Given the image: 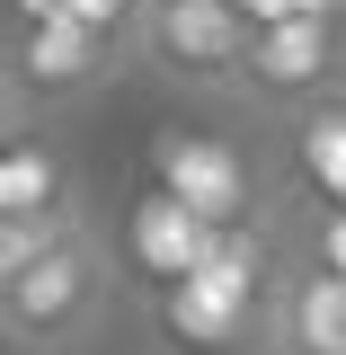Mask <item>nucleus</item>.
<instances>
[{
  "mask_svg": "<svg viewBox=\"0 0 346 355\" xmlns=\"http://www.w3.org/2000/svg\"><path fill=\"white\" fill-rule=\"evenodd\" d=\"M258 355H293V347H275V338H266V347H258Z\"/></svg>",
  "mask_w": 346,
  "mask_h": 355,
  "instance_id": "9",
  "label": "nucleus"
},
{
  "mask_svg": "<svg viewBox=\"0 0 346 355\" xmlns=\"http://www.w3.org/2000/svg\"><path fill=\"white\" fill-rule=\"evenodd\" d=\"M107 311H116V258H107V240L71 222L53 249H44L9 293H0V338L27 355H80L98 329H107Z\"/></svg>",
  "mask_w": 346,
  "mask_h": 355,
  "instance_id": "1",
  "label": "nucleus"
},
{
  "mask_svg": "<svg viewBox=\"0 0 346 355\" xmlns=\"http://www.w3.org/2000/svg\"><path fill=\"white\" fill-rule=\"evenodd\" d=\"M18 116H27V89H18L9 53H0V133H18Z\"/></svg>",
  "mask_w": 346,
  "mask_h": 355,
  "instance_id": "7",
  "label": "nucleus"
},
{
  "mask_svg": "<svg viewBox=\"0 0 346 355\" xmlns=\"http://www.w3.org/2000/svg\"><path fill=\"white\" fill-rule=\"evenodd\" d=\"M160 80L196 89V98H240L249 89V53H258V18L231 0H160L133 44Z\"/></svg>",
  "mask_w": 346,
  "mask_h": 355,
  "instance_id": "2",
  "label": "nucleus"
},
{
  "mask_svg": "<svg viewBox=\"0 0 346 355\" xmlns=\"http://www.w3.org/2000/svg\"><path fill=\"white\" fill-rule=\"evenodd\" d=\"M9 71H18L27 98H80V89H98L107 71H116V44L62 9V18H27V27H18Z\"/></svg>",
  "mask_w": 346,
  "mask_h": 355,
  "instance_id": "4",
  "label": "nucleus"
},
{
  "mask_svg": "<svg viewBox=\"0 0 346 355\" xmlns=\"http://www.w3.org/2000/svg\"><path fill=\"white\" fill-rule=\"evenodd\" d=\"M338 80H346V27L338 18H275V27H258L240 98H258V107H320Z\"/></svg>",
  "mask_w": 346,
  "mask_h": 355,
  "instance_id": "3",
  "label": "nucleus"
},
{
  "mask_svg": "<svg viewBox=\"0 0 346 355\" xmlns=\"http://www.w3.org/2000/svg\"><path fill=\"white\" fill-rule=\"evenodd\" d=\"M71 222H80V214H0V293H9V284L71 231Z\"/></svg>",
  "mask_w": 346,
  "mask_h": 355,
  "instance_id": "6",
  "label": "nucleus"
},
{
  "mask_svg": "<svg viewBox=\"0 0 346 355\" xmlns=\"http://www.w3.org/2000/svg\"><path fill=\"white\" fill-rule=\"evenodd\" d=\"M266 338L293 347V355H346V275L338 266L284 275L266 293Z\"/></svg>",
  "mask_w": 346,
  "mask_h": 355,
  "instance_id": "5",
  "label": "nucleus"
},
{
  "mask_svg": "<svg viewBox=\"0 0 346 355\" xmlns=\"http://www.w3.org/2000/svg\"><path fill=\"white\" fill-rule=\"evenodd\" d=\"M231 9H249L258 27H275V18H293V0H231Z\"/></svg>",
  "mask_w": 346,
  "mask_h": 355,
  "instance_id": "8",
  "label": "nucleus"
}]
</instances>
